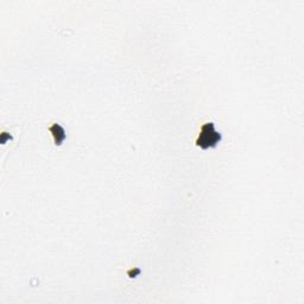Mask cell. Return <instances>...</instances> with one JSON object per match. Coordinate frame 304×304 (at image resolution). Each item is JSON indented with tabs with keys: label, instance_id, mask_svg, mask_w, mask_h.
Here are the masks:
<instances>
[{
	"label": "cell",
	"instance_id": "cell-2",
	"mask_svg": "<svg viewBox=\"0 0 304 304\" xmlns=\"http://www.w3.org/2000/svg\"><path fill=\"white\" fill-rule=\"evenodd\" d=\"M50 132H51L53 138H55L56 145H61L64 139H66V132H64L63 127L59 124H53L52 126L50 127Z\"/></svg>",
	"mask_w": 304,
	"mask_h": 304
},
{
	"label": "cell",
	"instance_id": "cell-1",
	"mask_svg": "<svg viewBox=\"0 0 304 304\" xmlns=\"http://www.w3.org/2000/svg\"><path fill=\"white\" fill-rule=\"evenodd\" d=\"M220 141H221V134L217 131H215L214 124L207 123L202 126L201 133H200V137L198 138V141H196V144H198L200 148L206 150V149L216 146L217 143Z\"/></svg>",
	"mask_w": 304,
	"mask_h": 304
}]
</instances>
